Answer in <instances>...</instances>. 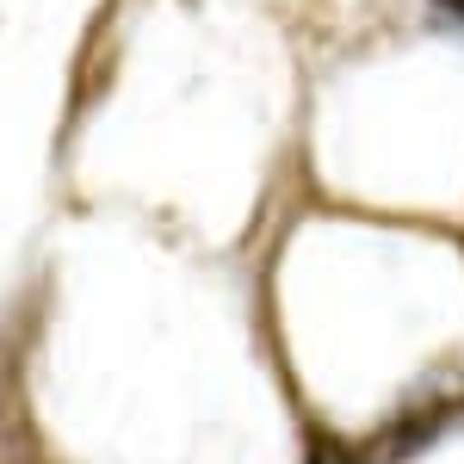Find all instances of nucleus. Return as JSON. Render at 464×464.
Here are the masks:
<instances>
[{
  "mask_svg": "<svg viewBox=\"0 0 464 464\" xmlns=\"http://www.w3.org/2000/svg\"><path fill=\"white\" fill-rule=\"evenodd\" d=\"M310 32L291 0H124L106 25V217L254 254L297 205Z\"/></svg>",
  "mask_w": 464,
  "mask_h": 464,
  "instance_id": "nucleus-1",
  "label": "nucleus"
},
{
  "mask_svg": "<svg viewBox=\"0 0 464 464\" xmlns=\"http://www.w3.org/2000/svg\"><path fill=\"white\" fill-rule=\"evenodd\" d=\"M316 464H421L464 428V236L297 198L248 254Z\"/></svg>",
  "mask_w": 464,
  "mask_h": 464,
  "instance_id": "nucleus-2",
  "label": "nucleus"
}]
</instances>
